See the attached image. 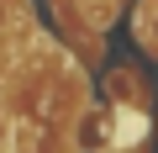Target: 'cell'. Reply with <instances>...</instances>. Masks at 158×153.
Instances as JSON below:
<instances>
[{
  "mask_svg": "<svg viewBox=\"0 0 158 153\" xmlns=\"http://www.w3.org/2000/svg\"><path fill=\"white\" fill-rule=\"evenodd\" d=\"M79 137H85V142H90V137H106V121H100V116H85V121H79Z\"/></svg>",
  "mask_w": 158,
  "mask_h": 153,
  "instance_id": "6da1fadb",
  "label": "cell"
},
{
  "mask_svg": "<svg viewBox=\"0 0 158 153\" xmlns=\"http://www.w3.org/2000/svg\"><path fill=\"white\" fill-rule=\"evenodd\" d=\"M11 137H16V127H11L6 111H0V153H11Z\"/></svg>",
  "mask_w": 158,
  "mask_h": 153,
  "instance_id": "7a4b0ae2",
  "label": "cell"
}]
</instances>
